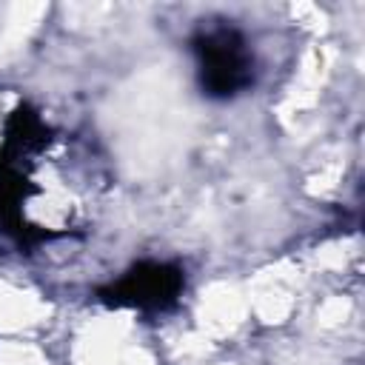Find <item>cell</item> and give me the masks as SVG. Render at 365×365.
<instances>
[{"instance_id": "6da1fadb", "label": "cell", "mask_w": 365, "mask_h": 365, "mask_svg": "<svg viewBox=\"0 0 365 365\" xmlns=\"http://www.w3.org/2000/svg\"><path fill=\"white\" fill-rule=\"evenodd\" d=\"M191 51L197 60V80L202 94L214 100H231L251 88L254 57L240 29L228 23L200 26L191 37Z\"/></svg>"}, {"instance_id": "7a4b0ae2", "label": "cell", "mask_w": 365, "mask_h": 365, "mask_svg": "<svg viewBox=\"0 0 365 365\" xmlns=\"http://www.w3.org/2000/svg\"><path fill=\"white\" fill-rule=\"evenodd\" d=\"M185 274L174 262L140 259L117 279L97 291V299L108 308H131L143 314H163L182 297Z\"/></svg>"}]
</instances>
